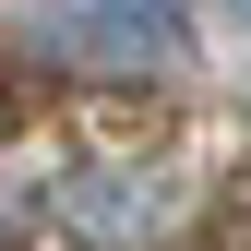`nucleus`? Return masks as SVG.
Here are the masks:
<instances>
[{
    "mask_svg": "<svg viewBox=\"0 0 251 251\" xmlns=\"http://www.w3.org/2000/svg\"><path fill=\"white\" fill-rule=\"evenodd\" d=\"M36 48L60 72H168L192 36H179V0H48Z\"/></svg>",
    "mask_w": 251,
    "mask_h": 251,
    "instance_id": "obj_1",
    "label": "nucleus"
},
{
    "mask_svg": "<svg viewBox=\"0 0 251 251\" xmlns=\"http://www.w3.org/2000/svg\"><path fill=\"white\" fill-rule=\"evenodd\" d=\"M60 215H72V239H96V251H155L168 239V215H155L144 179H120V168H60Z\"/></svg>",
    "mask_w": 251,
    "mask_h": 251,
    "instance_id": "obj_2",
    "label": "nucleus"
},
{
    "mask_svg": "<svg viewBox=\"0 0 251 251\" xmlns=\"http://www.w3.org/2000/svg\"><path fill=\"white\" fill-rule=\"evenodd\" d=\"M227 12H239V24H251V0H227Z\"/></svg>",
    "mask_w": 251,
    "mask_h": 251,
    "instance_id": "obj_3",
    "label": "nucleus"
}]
</instances>
